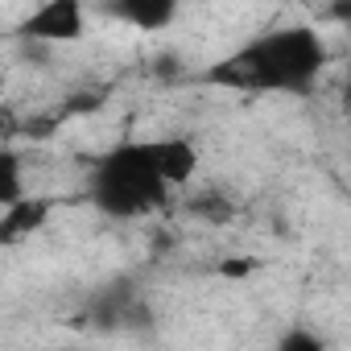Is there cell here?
I'll use <instances>...</instances> for the list:
<instances>
[{"instance_id":"1","label":"cell","mask_w":351,"mask_h":351,"mask_svg":"<svg viewBox=\"0 0 351 351\" xmlns=\"http://www.w3.org/2000/svg\"><path fill=\"white\" fill-rule=\"evenodd\" d=\"M326 58H330L326 42L314 25H281V29H265L252 42H244L240 50H232L203 79L215 87H228V91H244V95H269V91L302 95L314 87Z\"/></svg>"},{"instance_id":"2","label":"cell","mask_w":351,"mask_h":351,"mask_svg":"<svg viewBox=\"0 0 351 351\" xmlns=\"http://www.w3.org/2000/svg\"><path fill=\"white\" fill-rule=\"evenodd\" d=\"M173 182L161 165V141H124L91 161L87 203L108 219H141L161 211Z\"/></svg>"},{"instance_id":"3","label":"cell","mask_w":351,"mask_h":351,"mask_svg":"<svg viewBox=\"0 0 351 351\" xmlns=\"http://www.w3.org/2000/svg\"><path fill=\"white\" fill-rule=\"evenodd\" d=\"M87 34V0H42V5L17 25L21 42L34 46H66Z\"/></svg>"},{"instance_id":"4","label":"cell","mask_w":351,"mask_h":351,"mask_svg":"<svg viewBox=\"0 0 351 351\" xmlns=\"http://www.w3.org/2000/svg\"><path fill=\"white\" fill-rule=\"evenodd\" d=\"M182 0H99V13H108L112 21H124L141 34H161L173 25Z\"/></svg>"},{"instance_id":"5","label":"cell","mask_w":351,"mask_h":351,"mask_svg":"<svg viewBox=\"0 0 351 351\" xmlns=\"http://www.w3.org/2000/svg\"><path fill=\"white\" fill-rule=\"evenodd\" d=\"M0 211H5V215H0V244H21V240H29L34 232L46 228L54 203L42 199V195H29V191H25L17 203L0 207Z\"/></svg>"},{"instance_id":"6","label":"cell","mask_w":351,"mask_h":351,"mask_svg":"<svg viewBox=\"0 0 351 351\" xmlns=\"http://www.w3.org/2000/svg\"><path fill=\"white\" fill-rule=\"evenodd\" d=\"M25 195V157L9 145H0V207H9Z\"/></svg>"},{"instance_id":"7","label":"cell","mask_w":351,"mask_h":351,"mask_svg":"<svg viewBox=\"0 0 351 351\" xmlns=\"http://www.w3.org/2000/svg\"><path fill=\"white\" fill-rule=\"evenodd\" d=\"M232 203L219 195V191H207V195H199V199H191V215L195 219H203V223H228L232 219Z\"/></svg>"},{"instance_id":"8","label":"cell","mask_w":351,"mask_h":351,"mask_svg":"<svg viewBox=\"0 0 351 351\" xmlns=\"http://www.w3.org/2000/svg\"><path fill=\"white\" fill-rule=\"evenodd\" d=\"M277 347H281V351H326V339L298 326V330H285V335L277 339Z\"/></svg>"},{"instance_id":"9","label":"cell","mask_w":351,"mask_h":351,"mask_svg":"<svg viewBox=\"0 0 351 351\" xmlns=\"http://www.w3.org/2000/svg\"><path fill=\"white\" fill-rule=\"evenodd\" d=\"M330 17L343 25V21H351V0H330Z\"/></svg>"}]
</instances>
